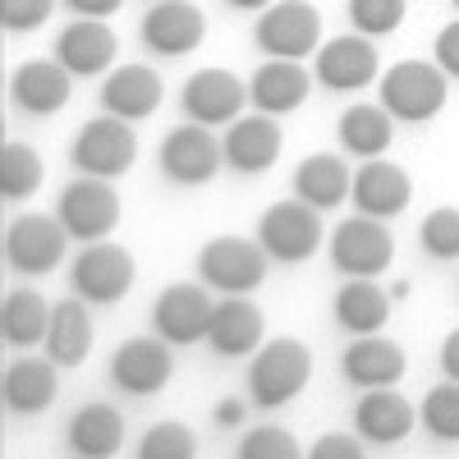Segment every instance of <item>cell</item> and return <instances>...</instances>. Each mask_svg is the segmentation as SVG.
<instances>
[{
	"instance_id": "cell-1",
	"label": "cell",
	"mask_w": 459,
	"mask_h": 459,
	"mask_svg": "<svg viewBox=\"0 0 459 459\" xmlns=\"http://www.w3.org/2000/svg\"><path fill=\"white\" fill-rule=\"evenodd\" d=\"M313 381V350L294 335L262 340V350L248 359V400L257 409H285Z\"/></svg>"
},
{
	"instance_id": "cell-2",
	"label": "cell",
	"mask_w": 459,
	"mask_h": 459,
	"mask_svg": "<svg viewBox=\"0 0 459 459\" xmlns=\"http://www.w3.org/2000/svg\"><path fill=\"white\" fill-rule=\"evenodd\" d=\"M450 74L437 60H400L377 79V101L404 125H428L446 110Z\"/></svg>"
},
{
	"instance_id": "cell-3",
	"label": "cell",
	"mask_w": 459,
	"mask_h": 459,
	"mask_svg": "<svg viewBox=\"0 0 459 459\" xmlns=\"http://www.w3.org/2000/svg\"><path fill=\"white\" fill-rule=\"evenodd\" d=\"M69 161L79 175H101V179H120L134 170L138 161V134H134V120H120V115H97L79 129L69 147Z\"/></svg>"
},
{
	"instance_id": "cell-4",
	"label": "cell",
	"mask_w": 459,
	"mask_h": 459,
	"mask_svg": "<svg viewBox=\"0 0 459 459\" xmlns=\"http://www.w3.org/2000/svg\"><path fill=\"white\" fill-rule=\"evenodd\" d=\"M138 281V262L129 248L110 244V239H97V244H83L79 257L69 262V285L79 299H88L92 308H106V303H120Z\"/></svg>"
},
{
	"instance_id": "cell-5",
	"label": "cell",
	"mask_w": 459,
	"mask_h": 459,
	"mask_svg": "<svg viewBox=\"0 0 459 459\" xmlns=\"http://www.w3.org/2000/svg\"><path fill=\"white\" fill-rule=\"evenodd\" d=\"M257 244L272 253V262H308L322 244H326V225H322V212L303 198H290V203H276L257 216Z\"/></svg>"
},
{
	"instance_id": "cell-6",
	"label": "cell",
	"mask_w": 459,
	"mask_h": 459,
	"mask_svg": "<svg viewBox=\"0 0 459 459\" xmlns=\"http://www.w3.org/2000/svg\"><path fill=\"white\" fill-rule=\"evenodd\" d=\"M326 248H331V262L340 276H386L395 262V235L386 230V221L368 216V212L340 221L331 230Z\"/></svg>"
},
{
	"instance_id": "cell-7",
	"label": "cell",
	"mask_w": 459,
	"mask_h": 459,
	"mask_svg": "<svg viewBox=\"0 0 459 459\" xmlns=\"http://www.w3.org/2000/svg\"><path fill=\"white\" fill-rule=\"evenodd\" d=\"M266 262H272V253L257 239L216 235L198 253V281L212 285L216 294H253L266 281Z\"/></svg>"
},
{
	"instance_id": "cell-8",
	"label": "cell",
	"mask_w": 459,
	"mask_h": 459,
	"mask_svg": "<svg viewBox=\"0 0 459 459\" xmlns=\"http://www.w3.org/2000/svg\"><path fill=\"white\" fill-rule=\"evenodd\" d=\"M56 216L65 221V230L79 244L110 239L115 225H120V194H115V179L79 175L74 184H65V194L56 203Z\"/></svg>"
},
{
	"instance_id": "cell-9",
	"label": "cell",
	"mask_w": 459,
	"mask_h": 459,
	"mask_svg": "<svg viewBox=\"0 0 459 459\" xmlns=\"http://www.w3.org/2000/svg\"><path fill=\"white\" fill-rule=\"evenodd\" d=\"M69 230L60 216H47V212H23L5 225V262L14 266L19 276H47L65 262V248H69Z\"/></svg>"
},
{
	"instance_id": "cell-10",
	"label": "cell",
	"mask_w": 459,
	"mask_h": 459,
	"mask_svg": "<svg viewBox=\"0 0 459 459\" xmlns=\"http://www.w3.org/2000/svg\"><path fill=\"white\" fill-rule=\"evenodd\" d=\"M253 42L266 56H281V60H303V56H317L322 47V14L308 0H276L266 5L253 23Z\"/></svg>"
},
{
	"instance_id": "cell-11",
	"label": "cell",
	"mask_w": 459,
	"mask_h": 459,
	"mask_svg": "<svg viewBox=\"0 0 459 459\" xmlns=\"http://www.w3.org/2000/svg\"><path fill=\"white\" fill-rule=\"evenodd\" d=\"M157 166L170 184H184V188H198V184H212L225 166V143L212 134V125H179L161 138V152H157Z\"/></svg>"
},
{
	"instance_id": "cell-12",
	"label": "cell",
	"mask_w": 459,
	"mask_h": 459,
	"mask_svg": "<svg viewBox=\"0 0 459 459\" xmlns=\"http://www.w3.org/2000/svg\"><path fill=\"white\" fill-rule=\"evenodd\" d=\"M175 377V344L152 335H134L110 354V381L125 395H161Z\"/></svg>"
},
{
	"instance_id": "cell-13",
	"label": "cell",
	"mask_w": 459,
	"mask_h": 459,
	"mask_svg": "<svg viewBox=\"0 0 459 459\" xmlns=\"http://www.w3.org/2000/svg\"><path fill=\"white\" fill-rule=\"evenodd\" d=\"M212 313H216L212 285L179 281V285H166V290L157 294V303H152V331H157L161 340H170L175 350H184V344L207 340Z\"/></svg>"
},
{
	"instance_id": "cell-14",
	"label": "cell",
	"mask_w": 459,
	"mask_h": 459,
	"mask_svg": "<svg viewBox=\"0 0 459 459\" xmlns=\"http://www.w3.org/2000/svg\"><path fill=\"white\" fill-rule=\"evenodd\" d=\"M377 37L368 32H344V37H331V42L317 47L313 56V74L317 83L331 88V92H363L377 83Z\"/></svg>"
},
{
	"instance_id": "cell-15",
	"label": "cell",
	"mask_w": 459,
	"mask_h": 459,
	"mask_svg": "<svg viewBox=\"0 0 459 459\" xmlns=\"http://www.w3.org/2000/svg\"><path fill=\"white\" fill-rule=\"evenodd\" d=\"M143 47L152 56H188L203 47L207 37V14L194 0H152V10L143 14Z\"/></svg>"
},
{
	"instance_id": "cell-16",
	"label": "cell",
	"mask_w": 459,
	"mask_h": 459,
	"mask_svg": "<svg viewBox=\"0 0 459 459\" xmlns=\"http://www.w3.org/2000/svg\"><path fill=\"white\" fill-rule=\"evenodd\" d=\"M179 101H184V115L198 125H212V129L235 125L248 106V83H239L230 69H198L184 79Z\"/></svg>"
},
{
	"instance_id": "cell-17",
	"label": "cell",
	"mask_w": 459,
	"mask_h": 459,
	"mask_svg": "<svg viewBox=\"0 0 459 459\" xmlns=\"http://www.w3.org/2000/svg\"><path fill=\"white\" fill-rule=\"evenodd\" d=\"M225 166L239 170V175H262L281 161L285 152V129L276 125V115L266 110H253V115H239L235 125L225 129Z\"/></svg>"
},
{
	"instance_id": "cell-18",
	"label": "cell",
	"mask_w": 459,
	"mask_h": 459,
	"mask_svg": "<svg viewBox=\"0 0 459 459\" xmlns=\"http://www.w3.org/2000/svg\"><path fill=\"white\" fill-rule=\"evenodd\" d=\"M115 56H120V37L106 19H74L60 37H56V60L74 74V79H97V74L115 69Z\"/></svg>"
},
{
	"instance_id": "cell-19",
	"label": "cell",
	"mask_w": 459,
	"mask_h": 459,
	"mask_svg": "<svg viewBox=\"0 0 459 459\" xmlns=\"http://www.w3.org/2000/svg\"><path fill=\"white\" fill-rule=\"evenodd\" d=\"M262 335H266V322L257 303L248 294H221L212 313V331H207L212 350L221 359H253L262 350Z\"/></svg>"
},
{
	"instance_id": "cell-20",
	"label": "cell",
	"mask_w": 459,
	"mask_h": 459,
	"mask_svg": "<svg viewBox=\"0 0 459 459\" xmlns=\"http://www.w3.org/2000/svg\"><path fill=\"white\" fill-rule=\"evenodd\" d=\"M404 368H409L404 344L391 340V335H381V331H372V335H354V344H350V350H344V359H340L344 381H350V386H359V391L395 386V381L404 377Z\"/></svg>"
},
{
	"instance_id": "cell-21",
	"label": "cell",
	"mask_w": 459,
	"mask_h": 459,
	"mask_svg": "<svg viewBox=\"0 0 459 459\" xmlns=\"http://www.w3.org/2000/svg\"><path fill=\"white\" fill-rule=\"evenodd\" d=\"M69 92H74V74L60 65V60H28L10 74V101L23 110V115H56L69 106Z\"/></svg>"
},
{
	"instance_id": "cell-22",
	"label": "cell",
	"mask_w": 459,
	"mask_h": 459,
	"mask_svg": "<svg viewBox=\"0 0 459 459\" xmlns=\"http://www.w3.org/2000/svg\"><path fill=\"white\" fill-rule=\"evenodd\" d=\"M409 198H413V179H409L404 166H395V161H386V157H372V161H363V166L354 170V194H350V203H354L359 212L391 221V216H400V212L409 207Z\"/></svg>"
},
{
	"instance_id": "cell-23",
	"label": "cell",
	"mask_w": 459,
	"mask_h": 459,
	"mask_svg": "<svg viewBox=\"0 0 459 459\" xmlns=\"http://www.w3.org/2000/svg\"><path fill=\"white\" fill-rule=\"evenodd\" d=\"M161 74L152 65H115L101 79V110L120 115V120H147L161 106Z\"/></svg>"
},
{
	"instance_id": "cell-24",
	"label": "cell",
	"mask_w": 459,
	"mask_h": 459,
	"mask_svg": "<svg viewBox=\"0 0 459 459\" xmlns=\"http://www.w3.org/2000/svg\"><path fill=\"white\" fill-rule=\"evenodd\" d=\"M317 74L303 69V60H281L272 56L266 65H257V74L248 79V101L266 115H290L308 101Z\"/></svg>"
},
{
	"instance_id": "cell-25",
	"label": "cell",
	"mask_w": 459,
	"mask_h": 459,
	"mask_svg": "<svg viewBox=\"0 0 459 459\" xmlns=\"http://www.w3.org/2000/svg\"><path fill=\"white\" fill-rule=\"evenodd\" d=\"M354 432L372 446H395L413 432V404L395 386H372L354 404Z\"/></svg>"
},
{
	"instance_id": "cell-26",
	"label": "cell",
	"mask_w": 459,
	"mask_h": 459,
	"mask_svg": "<svg viewBox=\"0 0 459 459\" xmlns=\"http://www.w3.org/2000/svg\"><path fill=\"white\" fill-rule=\"evenodd\" d=\"M60 363L56 359H14L0 377V400L10 413H42L60 395Z\"/></svg>"
},
{
	"instance_id": "cell-27",
	"label": "cell",
	"mask_w": 459,
	"mask_h": 459,
	"mask_svg": "<svg viewBox=\"0 0 459 459\" xmlns=\"http://www.w3.org/2000/svg\"><path fill=\"white\" fill-rule=\"evenodd\" d=\"M335 138L340 147L359 161L372 157H386V147L395 143V115L381 106V101H354L350 110L335 120Z\"/></svg>"
},
{
	"instance_id": "cell-28",
	"label": "cell",
	"mask_w": 459,
	"mask_h": 459,
	"mask_svg": "<svg viewBox=\"0 0 459 459\" xmlns=\"http://www.w3.org/2000/svg\"><path fill=\"white\" fill-rule=\"evenodd\" d=\"M350 194H354V175H350V161H344L340 152H313V157L299 161V170H294V198L313 203L317 212H331Z\"/></svg>"
},
{
	"instance_id": "cell-29",
	"label": "cell",
	"mask_w": 459,
	"mask_h": 459,
	"mask_svg": "<svg viewBox=\"0 0 459 459\" xmlns=\"http://www.w3.org/2000/svg\"><path fill=\"white\" fill-rule=\"evenodd\" d=\"M331 313H335L340 331L372 335L391 322V290H381L377 276H350V285H340Z\"/></svg>"
},
{
	"instance_id": "cell-30",
	"label": "cell",
	"mask_w": 459,
	"mask_h": 459,
	"mask_svg": "<svg viewBox=\"0 0 459 459\" xmlns=\"http://www.w3.org/2000/svg\"><path fill=\"white\" fill-rule=\"evenodd\" d=\"M92 303L88 299H65L51 313V331H47V359H56L60 368H83L92 354Z\"/></svg>"
},
{
	"instance_id": "cell-31",
	"label": "cell",
	"mask_w": 459,
	"mask_h": 459,
	"mask_svg": "<svg viewBox=\"0 0 459 459\" xmlns=\"http://www.w3.org/2000/svg\"><path fill=\"white\" fill-rule=\"evenodd\" d=\"M125 446V413L110 404H83L69 418V450L79 459H110Z\"/></svg>"
},
{
	"instance_id": "cell-32",
	"label": "cell",
	"mask_w": 459,
	"mask_h": 459,
	"mask_svg": "<svg viewBox=\"0 0 459 459\" xmlns=\"http://www.w3.org/2000/svg\"><path fill=\"white\" fill-rule=\"evenodd\" d=\"M51 313H56V303H47L37 290H10L5 303H0V340L14 344V350L47 344Z\"/></svg>"
},
{
	"instance_id": "cell-33",
	"label": "cell",
	"mask_w": 459,
	"mask_h": 459,
	"mask_svg": "<svg viewBox=\"0 0 459 459\" xmlns=\"http://www.w3.org/2000/svg\"><path fill=\"white\" fill-rule=\"evenodd\" d=\"M42 188V157L28 143H10L0 147V198L5 203H28Z\"/></svg>"
},
{
	"instance_id": "cell-34",
	"label": "cell",
	"mask_w": 459,
	"mask_h": 459,
	"mask_svg": "<svg viewBox=\"0 0 459 459\" xmlns=\"http://www.w3.org/2000/svg\"><path fill=\"white\" fill-rule=\"evenodd\" d=\"M418 423L437 441H459V381L446 377V386H432L418 404Z\"/></svg>"
},
{
	"instance_id": "cell-35",
	"label": "cell",
	"mask_w": 459,
	"mask_h": 459,
	"mask_svg": "<svg viewBox=\"0 0 459 459\" xmlns=\"http://www.w3.org/2000/svg\"><path fill=\"white\" fill-rule=\"evenodd\" d=\"M418 244L437 262H459V207H437L418 225Z\"/></svg>"
},
{
	"instance_id": "cell-36",
	"label": "cell",
	"mask_w": 459,
	"mask_h": 459,
	"mask_svg": "<svg viewBox=\"0 0 459 459\" xmlns=\"http://www.w3.org/2000/svg\"><path fill=\"white\" fill-rule=\"evenodd\" d=\"M194 455H198V437L184 423H175V418L147 428L138 441V459H194Z\"/></svg>"
},
{
	"instance_id": "cell-37",
	"label": "cell",
	"mask_w": 459,
	"mask_h": 459,
	"mask_svg": "<svg viewBox=\"0 0 459 459\" xmlns=\"http://www.w3.org/2000/svg\"><path fill=\"white\" fill-rule=\"evenodd\" d=\"M409 0H350V23L368 37H391L404 23Z\"/></svg>"
},
{
	"instance_id": "cell-38",
	"label": "cell",
	"mask_w": 459,
	"mask_h": 459,
	"mask_svg": "<svg viewBox=\"0 0 459 459\" xmlns=\"http://www.w3.org/2000/svg\"><path fill=\"white\" fill-rule=\"evenodd\" d=\"M239 459H299V441L285 428H253L239 441Z\"/></svg>"
},
{
	"instance_id": "cell-39",
	"label": "cell",
	"mask_w": 459,
	"mask_h": 459,
	"mask_svg": "<svg viewBox=\"0 0 459 459\" xmlns=\"http://www.w3.org/2000/svg\"><path fill=\"white\" fill-rule=\"evenodd\" d=\"M56 10V0H0V23L5 32H32L42 28Z\"/></svg>"
},
{
	"instance_id": "cell-40",
	"label": "cell",
	"mask_w": 459,
	"mask_h": 459,
	"mask_svg": "<svg viewBox=\"0 0 459 459\" xmlns=\"http://www.w3.org/2000/svg\"><path fill=\"white\" fill-rule=\"evenodd\" d=\"M313 459H363V437H344V432H326L313 441L308 450Z\"/></svg>"
},
{
	"instance_id": "cell-41",
	"label": "cell",
	"mask_w": 459,
	"mask_h": 459,
	"mask_svg": "<svg viewBox=\"0 0 459 459\" xmlns=\"http://www.w3.org/2000/svg\"><path fill=\"white\" fill-rule=\"evenodd\" d=\"M432 56H437V65L450 74V79H459V19H450V23L437 32Z\"/></svg>"
},
{
	"instance_id": "cell-42",
	"label": "cell",
	"mask_w": 459,
	"mask_h": 459,
	"mask_svg": "<svg viewBox=\"0 0 459 459\" xmlns=\"http://www.w3.org/2000/svg\"><path fill=\"white\" fill-rule=\"evenodd\" d=\"M65 5H69L74 14H83V19H110L115 10L125 5V0H65Z\"/></svg>"
},
{
	"instance_id": "cell-43",
	"label": "cell",
	"mask_w": 459,
	"mask_h": 459,
	"mask_svg": "<svg viewBox=\"0 0 459 459\" xmlns=\"http://www.w3.org/2000/svg\"><path fill=\"white\" fill-rule=\"evenodd\" d=\"M441 372H446L450 381H459V326L441 340Z\"/></svg>"
},
{
	"instance_id": "cell-44",
	"label": "cell",
	"mask_w": 459,
	"mask_h": 459,
	"mask_svg": "<svg viewBox=\"0 0 459 459\" xmlns=\"http://www.w3.org/2000/svg\"><path fill=\"white\" fill-rule=\"evenodd\" d=\"M216 423L221 428H239L244 423V400H221L216 404Z\"/></svg>"
},
{
	"instance_id": "cell-45",
	"label": "cell",
	"mask_w": 459,
	"mask_h": 459,
	"mask_svg": "<svg viewBox=\"0 0 459 459\" xmlns=\"http://www.w3.org/2000/svg\"><path fill=\"white\" fill-rule=\"evenodd\" d=\"M225 5H235V10H248V14H262L266 5H276V0H225Z\"/></svg>"
},
{
	"instance_id": "cell-46",
	"label": "cell",
	"mask_w": 459,
	"mask_h": 459,
	"mask_svg": "<svg viewBox=\"0 0 459 459\" xmlns=\"http://www.w3.org/2000/svg\"><path fill=\"white\" fill-rule=\"evenodd\" d=\"M450 5H455V10H459V0H450Z\"/></svg>"
},
{
	"instance_id": "cell-47",
	"label": "cell",
	"mask_w": 459,
	"mask_h": 459,
	"mask_svg": "<svg viewBox=\"0 0 459 459\" xmlns=\"http://www.w3.org/2000/svg\"><path fill=\"white\" fill-rule=\"evenodd\" d=\"M147 5H152V0H147Z\"/></svg>"
}]
</instances>
